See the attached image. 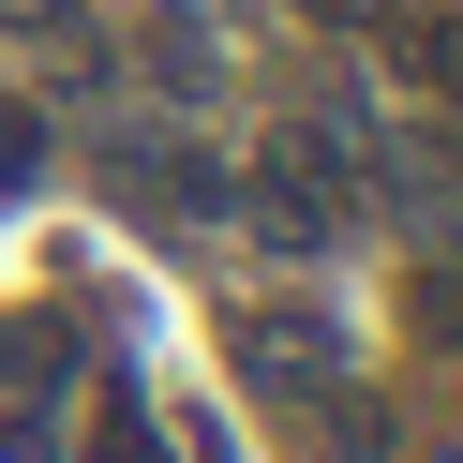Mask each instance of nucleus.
Returning a JSON list of instances; mask_svg holds the SVG:
<instances>
[{
  "label": "nucleus",
  "instance_id": "nucleus-4",
  "mask_svg": "<svg viewBox=\"0 0 463 463\" xmlns=\"http://www.w3.org/2000/svg\"><path fill=\"white\" fill-rule=\"evenodd\" d=\"M419 75L463 105V0H449V15H419Z\"/></svg>",
  "mask_w": 463,
  "mask_h": 463
},
{
  "label": "nucleus",
  "instance_id": "nucleus-5",
  "mask_svg": "<svg viewBox=\"0 0 463 463\" xmlns=\"http://www.w3.org/2000/svg\"><path fill=\"white\" fill-rule=\"evenodd\" d=\"M419 329H433V344H463V269H419Z\"/></svg>",
  "mask_w": 463,
  "mask_h": 463
},
{
  "label": "nucleus",
  "instance_id": "nucleus-1",
  "mask_svg": "<svg viewBox=\"0 0 463 463\" xmlns=\"http://www.w3.org/2000/svg\"><path fill=\"white\" fill-rule=\"evenodd\" d=\"M61 433H75V329L15 314L0 329V463H61Z\"/></svg>",
  "mask_w": 463,
  "mask_h": 463
},
{
  "label": "nucleus",
  "instance_id": "nucleus-6",
  "mask_svg": "<svg viewBox=\"0 0 463 463\" xmlns=\"http://www.w3.org/2000/svg\"><path fill=\"white\" fill-rule=\"evenodd\" d=\"M31 165H45V120H31V105H0V180H31Z\"/></svg>",
  "mask_w": 463,
  "mask_h": 463
},
{
  "label": "nucleus",
  "instance_id": "nucleus-7",
  "mask_svg": "<svg viewBox=\"0 0 463 463\" xmlns=\"http://www.w3.org/2000/svg\"><path fill=\"white\" fill-rule=\"evenodd\" d=\"M0 31H75V0H0Z\"/></svg>",
  "mask_w": 463,
  "mask_h": 463
},
{
  "label": "nucleus",
  "instance_id": "nucleus-3",
  "mask_svg": "<svg viewBox=\"0 0 463 463\" xmlns=\"http://www.w3.org/2000/svg\"><path fill=\"white\" fill-rule=\"evenodd\" d=\"M90 449H105V463H165V449H150V403H135L120 373H105V403H90Z\"/></svg>",
  "mask_w": 463,
  "mask_h": 463
},
{
  "label": "nucleus",
  "instance_id": "nucleus-2",
  "mask_svg": "<svg viewBox=\"0 0 463 463\" xmlns=\"http://www.w3.org/2000/svg\"><path fill=\"white\" fill-rule=\"evenodd\" d=\"M224 344H240V373H254L269 403H329V389H344V329H329L314 299H254Z\"/></svg>",
  "mask_w": 463,
  "mask_h": 463
}]
</instances>
